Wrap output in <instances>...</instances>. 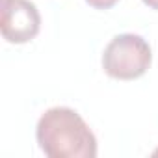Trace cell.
<instances>
[{"instance_id":"7a4b0ae2","label":"cell","mask_w":158,"mask_h":158,"mask_svg":"<svg viewBox=\"0 0 158 158\" xmlns=\"http://www.w3.org/2000/svg\"><path fill=\"white\" fill-rule=\"evenodd\" d=\"M152 54L149 43L136 34L115 35L104 48L102 69L117 80H134L147 73Z\"/></svg>"},{"instance_id":"3957f363","label":"cell","mask_w":158,"mask_h":158,"mask_svg":"<svg viewBox=\"0 0 158 158\" xmlns=\"http://www.w3.org/2000/svg\"><path fill=\"white\" fill-rule=\"evenodd\" d=\"M41 28V15L30 0H2V35L10 43H28Z\"/></svg>"},{"instance_id":"277c9868","label":"cell","mask_w":158,"mask_h":158,"mask_svg":"<svg viewBox=\"0 0 158 158\" xmlns=\"http://www.w3.org/2000/svg\"><path fill=\"white\" fill-rule=\"evenodd\" d=\"M86 2L95 10H110L112 6H115L119 2V0H86Z\"/></svg>"},{"instance_id":"6da1fadb","label":"cell","mask_w":158,"mask_h":158,"mask_svg":"<svg viewBox=\"0 0 158 158\" xmlns=\"http://www.w3.org/2000/svg\"><path fill=\"white\" fill-rule=\"evenodd\" d=\"M41 151L50 158H95L97 139L80 114L56 106L47 110L35 128Z\"/></svg>"},{"instance_id":"5b68a950","label":"cell","mask_w":158,"mask_h":158,"mask_svg":"<svg viewBox=\"0 0 158 158\" xmlns=\"http://www.w3.org/2000/svg\"><path fill=\"white\" fill-rule=\"evenodd\" d=\"M143 4L149 6L151 10H158V0H143Z\"/></svg>"}]
</instances>
